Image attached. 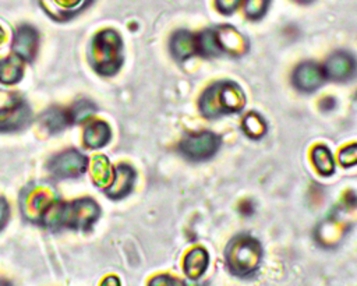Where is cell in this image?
Returning a JSON list of instances; mask_svg holds the SVG:
<instances>
[{
	"mask_svg": "<svg viewBox=\"0 0 357 286\" xmlns=\"http://www.w3.org/2000/svg\"><path fill=\"white\" fill-rule=\"evenodd\" d=\"M8 219V205L3 198H0V229L6 225Z\"/></svg>",
	"mask_w": 357,
	"mask_h": 286,
	"instance_id": "27",
	"label": "cell"
},
{
	"mask_svg": "<svg viewBox=\"0 0 357 286\" xmlns=\"http://www.w3.org/2000/svg\"><path fill=\"white\" fill-rule=\"evenodd\" d=\"M241 4V0H215L216 10L225 15L233 14Z\"/></svg>",
	"mask_w": 357,
	"mask_h": 286,
	"instance_id": "26",
	"label": "cell"
},
{
	"mask_svg": "<svg viewBox=\"0 0 357 286\" xmlns=\"http://www.w3.org/2000/svg\"><path fill=\"white\" fill-rule=\"evenodd\" d=\"M3 39H4V32H3V29L0 28V43L3 42Z\"/></svg>",
	"mask_w": 357,
	"mask_h": 286,
	"instance_id": "30",
	"label": "cell"
},
{
	"mask_svg": "<svg viewBox=\"0 0 357 286\" xmlns=\"http://www.w3.org/2000/svg\"><path fill=\"white\" fill-rule=\"evenodd\" d=\"M245 105L241 86L233 81H219L208 86L199 98V112L204 117L215 119L222 114L238 113Z\"/></svg>",
	"mask_w": 357,
	"mask_h": 286,
	"instance_id": "2",
	"label": "cell"
},
{
	"mask_svg": "<svg viewBox=\"0 0 357 286\" xmlns=\"http://www.w3.org/2000/svg\"><path fill=\"white\" fill-rule=\"evenodd\" d=\"M67 112H68L70 123H81L93 114L95 106L88 100H81V102H77V105Z\"/></svg>",
	"mask_w": 357,
	"mask_h": 286,
	"instance_id": "23",
	"label": "cell"
},
{
	"mask_svg": "<svg viewBox=\"0 0 357 286\" xmlns=\"http://www.w3.org/2000/svg\"><path fill=\"white\" fill-rule=\"evenodd\" d=\"M339 163L343 167H350L357 165V144H350L339 151Z\"/></svg>",
	"mask_w": 357,
	"mask_h": 286,
	"instance_id": "25",
	"label": "cell"
},
{
	"mask_svg": "<svg viewBox=\"0 0 357 286\" xmlns=\"http://www.w3.org/2000/svg\"><path fill=\"white\" fill-rule=\"evenodd\" d=\"M319 107H321L324 112H328V110L333 109V107H335V99H333L332 96L324 98V99L321 100V103H319Z\"/></svg>",
	"mask_w": 357,
	"mask_h": 286,
	"instance_id": "29",
	"label": "cell"
},
{
	"mask_svg": "<svg viewBox=\"0 0 357 286\" xmlns=\"http://www.w3.org/2000/svg\"><path fill=\"white\" fill-rule=\"evenodd\" d=\"M215 33H216V39L222 53H227L230 56L237 57L247 52L248 49L247 39L234 27L220 25L215 28Z\"/></svg>",
	"mask_w": 357,
	"mask_h": 286,
	"instance_id": "10",
	"label": "cell"
},
{
	"mask_svg": "<svg viewBox=\"0 0 357 286\" xmlns=\"http://www.w3.org/2000/svg\"><path fill=\"white\" fill-rule=\"evenodd\" d=\"M197 39V53L206 57H215L222 54V50L219 47L215 28L205 29L199 35H195Z\"/></svg>",
	"mask_w": 357,
	"mask_h": 286,
	"instance_id": "18",
	"label": "cell"
},
{
	"mask_svg": "<svg viewBox=\"0 0 357 286\" xmlns=\"http://www.w3.org/2000/svg\"><path fill=\"white\" fill-rule=\"evenodd\" d=\"M312 163L322 176H331L335 172V160L331 151L325 145L314 146L311 152Z\"/></svg>",
	"mask_w": 357,
	"mask_h": 286,
	"instance_id": "20",
	"label": "cell"
},
{
	"mask_svg": "<svg viewBox=\"0 0 357 286\" xmlns=\"http://www.w3.org/2000/svg\"><path fill=\"white\" fill-rule=\"evenodd\" d=\"M53 1L63 8H74V7H78V4H81L84 0H53Z\"/></svg>",
	"mask_w": 357,
	"mask_h": 286,
	"instance_id": "28",
	"label": "cell"
},
{
	"mask_svg": "<svg viewBox=\"0 0 357 286\" xmlns=\"http://www.w3.org/2000/svg\"><path fill=\"white\" fill-rule=\"evenodd\" d=\"M271 0H244V13L250 20H259L268 11Z\"/></svg>",
	"mask_w": 357,
	"mask_h": 286,
	"instance_id": "24",
	"label": "cell"
},
{
	"mask_svg": "<svg viewBox=\"0 0 357 286\" xmlns=\"http://www.w3.org/2000/svg\"><path fill=\"white\" fill-rule=\"evenodd\" d=\"M220 145V138L211 131L190 134L181 140L178 149L190 160H205L212 158Z\"/></svg>",
	"mask_w": 357,
	"mask_h": 286,
	"instance_id": "5",
	"label": "cell"
},
{
	"mask_svg": "<svg viewBox=\"0 0 357 286\" xmlns=\"http://www.w3.org/2000/svg\"><path fill=\"white\" fill-rule=\"evenodd\" d=\"M22 74V59H20L18 56L0 60V82L15 84L21 80Z\"/></svg>",
	"mask_w": 357,
	"mask_h": 286,
	"instance_id": "17",
	"label": "cell"
},
{
	"mask_svg": "<svg viewBox=\"0 0 357 286\" xmlns=\"http://www.w3.org/2000/svg\"><path fill=\"white\" fill-rule=\"evenodd\" d=\"M293 85L301 92L317 91L326 80L324 67L314 61H304L298 64L293 71Z\"/></svg>",
	"mask_w": 357,
	"mask_h": 286,
	"instance_id": "7",
	"label": "cell"
},
{
	"mask_svg": "<svg viewBox=\"0 0 357 286\" xmlns=\"http://www.w3.org/2000/svg\"><path fill=\"white\" fill-rule=\"evenodd\" d=\"M29 117V110L20 99H10L0 105V131H11L22 127Z\"/></svg>",
	"mask_w": 357,
	"mask_h": 286,
	"instance_id": "9",
	"label": "cell"
},
{
	"mask_svg": "<svg viewBox=\"0 0 357 286\" xmlns=\"http://www.w3.org/2000/svg\"><path fill=\"white\" fill-rule=\"evenodd\" d=\"M43 126L50 131V133H59L64 127H67L70 123L68 112L61 110V109H50L47 110L43 117H42Z\"/></svg>",
	"mask_w": 357,
	"mask_h": 286,
	"instance_id": "22",
	"label": "cell"
},
{
	"mask_svg": "<svg viewBox=\"0 0 357 286\" xmlns=\"http://www.w3.org/2000/svg\"><path fill=\"white\" fill-rule=\"evenodd\" d=\"M170 52L176 60H187L197 54L195 35L188 31H177L170 39Z\"/></svg>",
	"mask_w": 357,
	"mask_h": 286,
	"instance_id": "14",
	"label": "cell"
},
{
	"mask_svg": "<svg viewBox=\"0 0 357 286\" xmlns=\"http://www.w3.org/2000/svg\"><path fill=\"white\" fill-rule=\"evenodd\" d=\"M356 71H357L356 59L344 50H337L332 53L324 66L325 77L332 81L350 80L356 74Z\"/></svg>",
	"mask_w": 357,
	"mask_h": 286,
	"instance_id": "8",
	"label": "cell"
},
{
	"mask_svg": "<svg viewBox=\"0 0 357 286\" xmlns=\"http://www.w3.org/2000/svg\"><path fill=\"white\" fill-rule=\"evenodd\" d=\"M36 47H38L36 31L29 25L21 27L15 32L14 40H13V50L15 56L24 60H32L36 53Z\"/></svg>",
	"mask_w": 357,
	"mask_h": 286,
	"instance_id": "13",
	"label": "cell"
},
{
	"mask_svg": "<svg viewBox=\"0 0 357 286\" xmlns=\"http://www.w3.org/2000/svg\"><path fill=\"white\" fill-rule=\"evenodd\" d=\"M123 43L116 31L105 29L99 32L91 46V63L102 75H113L123 63Z\"/></svg>",
	"mask_w": 357,
	"mask_h": 286,
	"instance_id": "4",
	"label": "cell"
},
{
	"mask_svg": "<svg viewBox=\"0 0 357 286\" xmlns=\"http://www.w3.org/2000/svg\"><path fill=\"white\" fill-rule=\"evenodd\" d=\"M91 176L96 186H99V187L109 186L112 176H113V170H112L110 163L106 156H103V155L93 156L92 163H91Z\"/></svg>",
	"mask_w": 357,
	"mask_h": 286,
	"instance_id": "19",
	"label": "cell"
},
{
	"mask_svg": "<svg viewBox=\"0 0 357 286\" xmlns=\"http://www.w3.org/2000/svg\"><path fill=\"white\" fill-rule=\"evenodd\" d=\"M99 215V205L89 198L74 201L71 204L53 201L43 212L40 220L45 226L52 229L68 227L85 230L98 220Z\"/></svg>",
	"mask_w": 357,
	"mask_h": 286,
	"instance_id": "1",
	"label": "cell"
},
{
	"mask_svg": "<svg viewBox=\"0 0 357 286\" xmlns=\"http://www.w3.org/2000/svg\"><path fill=\"white\" fill-rule=\"evenodd\" d=\"M296 1H298V3H310L311 0H296Z\"/></svg>",
	"mask_w": 357,
	"mask_h": 286,
	"instance_id": "31",
	"label": "cell"
},
{
	"mask_svg": "<svg viewBox=\"0 0 357 286\" xmlns=\"http://www.w3.org/2000/svg\"><path fill=\"white\" fill-rule=\"evenodd\" d=\"M89 160L81 152L68 149L49 162V172L56 179H75L79 177L88 169Z\"/></svg>",
	"mask_w": 357,
	"mask_h": 286,
	"instance_id": "6",
	"label": "cell"
},
{
	"mask_svg": "<svg viewBox=\"0 0 357 286\" xmlns=\"http://www.w3.org/2000/svg\"><path fill=\"white\" fill-rule=\"evenodd\" d=\"M53 202V195L46 187H33L31 191L25 193L21 206L26 216L31 219H40L47 206Z\"/></svg>",
	"mask_w": 357,
	"mask_h": 286,
	"instance_id": "11",
	"label": "cell"
},
{
	"mask_svg": "<svg viewBox=\"0 0 357 286\" xmlns=\"http://www.w3.org/2000/svg\"><path fill=\"white\" fill-rule=\"evenodd\" d=\"M208 264H209V257L206 250L202 247H195L185 254L183 266H184L185 275L190 279L197 280L205 273Z\"/></svg>",
	"mask_w": 357,
	"mask_h": 286,
	"instance_id": "15",
	"label": "cell"
},
{
	"mask_svg": "<svg viewBox=\"0 0 357 286\" xmlns=\"http://www.w3.org/2000/svg\"><path fill=\"white\" fill-rule=\"evenodd\" d=\"M110 135V127L105 121H92L85 128L84 142L88 145V148H102L109 142Z\"/></svg>",
	"mask_w": 357,
	"mask_h": 286,
	"instance_id": "16",
	"label": "cell"
},
{
	"mask_svg": "<svg viewBox=\"0 0 357 286\" xmlns=\"http://www.w3.org/2000/svg\"><path fill=\"white\" fill-rule=\"evenodd\" d=\"M241 127H243V131L250 138H261V137L265 135V133L268 130L266 121L257 112H251V113L245 114L244 119H243Z\"/></svg>",
	"mask_w": 357,
	"mask_h": 286,
	"instance_id": "21",
	"label": "cell"
},
{
	"mask_svg": "<svg viewBox=\"0 0 357 286\" xmlns=\"http://www.w3.org/2000/svg\"><path fill=\"white\" fill-rule=\"evenodd\" d=\"M229 269L241 278L252 275L262 259V248L257 239L238 234L230 240L225 251Z\"/></svg>",
	"mask_w": 357,
	"mask_h": 286,
	"instance_id": "3",
	"label": "cell"
},
{
	"mask_svg": "<svg viewBox=\"0 0 357 286\" xmlns=\"http://www.w3.org/2000/svg\"><path fill=\"white\" fill-rule=\"evenodd\" d=\"M134 181H135V170L128 165H119L113 170L112 180L106 187L107 197L113 200H120L126 197L131 191Z\"/></svg>",
	"mask_w": 357,
	"mask_h": 286,
	"instance_id": "12",
	"label": "cell"
}]
</instances>
